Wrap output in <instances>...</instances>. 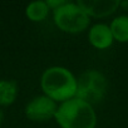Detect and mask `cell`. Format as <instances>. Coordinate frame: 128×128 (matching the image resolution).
I'll return each mask as SVG.
<instances>
[{
  "instance_id": "obj_1",
  "label": "cell",
  "mask_w": 128,
  "mask_h": 128,
  "mask_svg": "<svg viewBox=\"0 0 128 128\" xmlns=\"http://www.w3.org/2000/svg\"><path fill=\"white\" fill-rule=\"evenodd\" d=\"M40 87L44 96L63 103L76 97L77 78L64 67H50L43 73Z\"/></svg>"
},
{
  "instance_id": "obj_2",
  "label": "cell",
  "mask_w": 128,
  "mask_h": 128,
  "mask_svg": "<svg viewBox=\"0 0 128 128\" xmlns=\"http://www.w3.org/2000/svg\"><path fill=\"white\" fill-rule=\"evenodd\" d=\"M54 118L62 128H96L97 124L93 107L77 97L60 103Z\"/></svg>"
},
{
  "instance_id": "obj_3",
  "label": "cell",
  "mask_w": 128,
  "mask_h": 128,
  "mask_svg": "<svg viewBox=\"0 0 128 128\" xmlns=\"http://www.w3.org/2000/svg\"><path fill=\"white\" fill-rule=\"evenodd\" d=\"M55 25L66 33H80L89 26V16L76 3H66L53 12Z\"/></svg>"
},
{
  "instance_id": "obj_4",
  "label": "cell",
  "mask_w": 128,
  "mask_h": 128,
  "mask_svg": "<svg viewBox=\"0 0 128 128\" xmlns=\"http://www.w3.org/2000/svg\"><path fill=\"white\" fill-rule=\"evenodd\" d=\"M107 92V79L98 70H86L77 79L76 97L88 104L98 103Z\"/></svg>"
},
{
  "instance_id": "obj_5",
  "label": "cell",
  "mask_w": 128,
  "mask_h": 128,
  "mask_svg": "<svg viewBox=\"0 0 128 128\" xmlns=\"http://www.w3.org/2000/svg\"><path fill=\"white\" fill-rule=\"evenodd\" d=\"M56 109V102H54L46 96H38L26 104L25 114L30 120L46 122L50 118L55 117Z\"/></svg>"
},
{
  "instance_id": "obj_6",
  "label": "cell",
  "mask_w": 128,
  "mask_h": 128,
  "mask_svg": "<svg viewBox=\"0 0 128 128\" xmlns=\"http://www.w3.org/2000/svg\"><path fill=\"white\" fill-rule=\"evenodd\" d=\"M77 4L88 16L104 18L113 14L120 5V2L118 0H78Z\"/></svg>"
},
{
  "instance_id": "obj_7",
  "label": "cell",
  "mask_w": 128,
  "mask_h": 128,
  "mask_svg": "<svg viewBox=\"0 0 128 128\" xmlns=\"http://www.w3.org/2000/svg\"><path fill=\"white\" fill-rule=\"evenodd\" d=\"M89 43L97 49H107L113 43L110 28L106 24H96L90 28L88 34Z\"/></svg>"
},
{
  "instance_id": "obj_8",
  "label": "cell",
  "mask_w": 128,
  "mask_h": 128,
  "mask_svg": "<svg viewBox=\"0 0 128 128\" xmlns=\"http://www.w3.org/2000/svg\"><path fill=\"white\" fill-rule=\"evenodd\" d=\"M110 32L113 39L119 43L128 42V15H120L110 23Z\"/></svg>"
},
{
  "instance_id": "obj_9",
  "label": "cell",
  "mask_w": 128,
  "mask_h": 128,
  "mask_svg": "<svg viewBox=\"0 0 128 128\" xmlns=\"http://www.w3.org/2000/svg\"><path fill=\"white\" fill-rule=\"evenodd\" d=\"M18 97V84L14 80H0V106H10Z\"/></svg>"
},
{
  "instance_id": "obj_10",
  "label": "cell",
  "mask_w": 128,
  "mask_h": 128,
  "mask_svg": "<svg viewBox=\"0 0 128 128\" xmlns=\"http://www.w3.org/2000/svg\"><path fill=\"white\" fill-rule=\"evenodd\" d=\"M49 6L46 4V2H33L30 3L26 9H25V14L28 16V19H30L32 22H42L44 20L48 14H49Z\"/></svg>"
},
{
  "instance_id": "obj_11",
  "label": "cell",
  "mask_w": 128,
  "mask_h": 128,
  "mask_svg": "<svg viewBox=\"0 0 128 128\" xmlns=\"http://www.w3.org/2000/svg\"><path fill=\"white\" fill-rule=\"evenodd\" d=\"M67 2L66 0H48L46 2V4H48V6H49V9L50 10H55V9H58V8H60L62 5H64Z\"/></svg>"
},
{
  "instance_id": "obj_12",
  "label": "cell",
  "mask_w": 128,
  "mask_h": 128,
  "mask_svg": "<svg viewBox=\"0 0 128 128\" xmlns=\"http://www.w3.org/2000/svg\"><path fill=\"white\" fill-rule=\"evenodd\" d=\"M3 119H4V114H3L2 110H0V126H2V123H3Z\"/></svg>"
}]
</instances>
